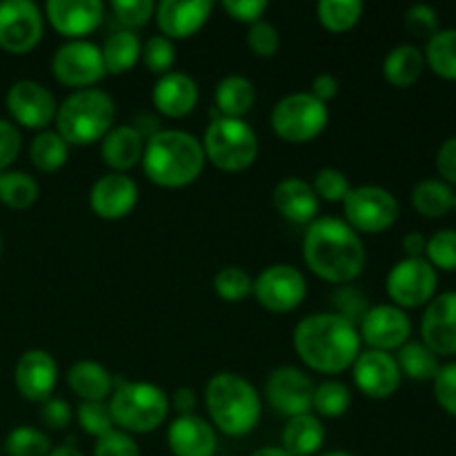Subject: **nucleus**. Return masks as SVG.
<instances>
[{
	"label": "nucleus",
	"instance_id": "nucleus-33",
	"mask_svg": "<svg viewBox=\"0 0 456 456\" xmlns=\"http://www.w3.org/2000/svg\"><path fill=\"white\" fill-rule=\"evenodd\" d=\"M396 365L401 370V377H408L412 381H432L439 372V356L430 350L423 341H408L399 347V354L395 356Z\"/></svg>",
	"mask_w": 456,
	"mask_h": 456
},
{
	"label": "nucleus",
	"instance_id": "nucleus-59",
	"mask_svg": "<svg viewBox=\"0 0 456 456\" xmlns=\"http://www.w3.org/2000/svg\"><path fill=\"white\" fill-rule=\"evenodd\" d=\"M252 456H292V454L285 452L281 445H270V448L256 450V452H252Z\"/></svg>",
	"mask_w": 456,
	"mask_h": 456
},
{
	"label": "nucleus",
	"instance_id": "nucleus-60",
	"mask_svg": "<svg viewBox=\"0 0 456 456\" xmlns=\"http://www.w3.org/2000/svg\"><path fill=\"white\" fill-rule=\"evenodd\" d=\"M319 456H354L352 452H346V450H330V452H323Z\"/></svg>",
	"mask_w": 456,
	"mask_h": 456
},
{
	"label": "nucleus",
	"instance_id": "nucleus-38",
	"mask_svg": "<svg viewBox=\"0 0 456 456\" xmlns=\"http://www.w3.org/2000/svg\"><path fill=\"white\" fill-rule=\"evenodd\" d=\"M352 405V392L346 383L330 379V381L319 383L314 387V401H312V410L316 414L328 419H338L350 410Z\"/></svg>",
	"mask_w": 456,
	"mask_h": 456
},
{
	"label": "nucleus",
	"instance_id": "nucleus-30",
	"mask_svg": "<svg viewBox=\"0 0 456 456\" xmlns=\"http://www.w3.org/2000/svg\"><path fill=\"white\" fill-rule=\"evenodd\" d=\"M214 101H216V110L221 111V116H227V118H243L245 114L252 111L254 102H256V89H254V83L249 78L232 74L225 76L216 85Z\"/></svg>",
	"mask_w": 456,
	"mask_h": 456
},
{
	"label": "nucleus",
	"instance_id": "nucleus-54",
	"mask_svg": "<svg viewBox=\"0 0 456 456\" xmlns=\"http://www.w3.org/2000/svg\"><path fill=\"white\" fill-rule=\"evenodd\" d=\"M436 172L441 181L448 183L450 187L456 185V136H450L448 141L441 142L436 151Z\"/></svg>",
	"mask_w": 456,
	"mask_h": 456
},
{
	"label": "nucleus",
	"instance_id": "nucleus-42",
	"mask_svg": "<svg viewBox=\"0 0 456 456\" xmlns=\"http://www.w3.org/2000/svg\"><path fill=\"white\" fill-rule=\"evenodd\" d=\"M426 258L436 272H456V230H439L428 239Z\"/></svg>",
	"mask_w": 456,
	"mask_h": 456
},
{
	"label": "nucleus",
	"instance_id": "nucleus-15",
	"mask_svg": "<svg viewBox=\"0 0 456 456\" xmlns=\"http://www.w3.org/2000/svg\"><path fill=\"white\" fill-rule=\"evenodd\" d=\"M356 330H359L361 343H368L370 350L392 352L410 341L412 321L401 307L392 305V303H381L365 312Z\"/></svg>",
	"mask_w": 456,
	"mask_h": 456
},
{
	"label": "nucleus",
	"instance_id": "nucleus-3",
	"mask_svg": "<svg viewBox=\"0 0 456 456\" xmlns=\"http://www.w3.org/2000/svg\"><path fill=\"white\" fill-rule=\"evenodd\" d=\"M205 151L196 136L183 129H160L145 141L142 172L154 185L165 190H181L191 185L203 174Z\"/></svg>",
	"mask_w": 456,
	"mask_h": 456
},
{
	"label": "nucleus",
	"instance_id": "nucleus-53",
	"mask_svg": "<svg viewBox=\"0 0 456 456\" xmlns=\"http://www.w3.org/2000/svg\"><path fill=\"white\" fill-rule=\"evenodd\" d=\"M223 9H225L236 22L254 25V22L263 20V16H265L267 3L265 0H223Z\"/></svg>",
	"mask_w": 456,
	"mask_h": 456
},
{
	"label": "nucleus",
	"instance_id": "nucleus-8",
	"mask_svg": "<svg viewBox=\"0 0 456 456\" xmlns=\"http://www.w3.org/2000/svg\"><path fill=\"white\" fill-rule=\"evenodd\" d=\"M330 123V110L325 102L310 92L289 94L281 98L270 116V125L276 136L285 142H310L323 134Z\"/></svg>",
	"mask_w": 456,
	"mask_h": 456
},
{
	"label": "nucleus",
	"instance_id": "nucleus-7",
	"mask_svg": "<svg viewBox=\"0 0 456 456\" xmlns=\"http://www.w3.org/2000/svg\"><path fill=\"white\" fill-rule=\"evenodd\" d=\"M200 145L205 159L223 172H245L258 159V136L243 118L214 114Z\"/></svg>",
	"mask_w": 456,
	"mask_h": 456
},
{
	"label": "nucleus",
	"instance_id": "nucleus-18",
	"mask_svg": "<svg viewBox=\"0 0 456 456\" xmlns=\"http://www.w3.org/2000/svg\"><path fill=\"white\" fill-rule=\"evenodd\" d=\"M13 383L22 399L45 403L58 383V363L47 350H27L16 361Z\"/></svg>",
	"mask_w": 456,
	"mask_h": 456
},
{
	"label": "nucleus",
	"instance_id": "nucleus-10",
	"mask_svg": "<svg viewBox=\"0 0 456 456\" xmlns=\"http://www.w3.org/2000/svg\"><path fill=\"white\" fill-rule=\"evenodd\" d=\"M439 274L426 258H408L395 263L386 279L387 297L401 310H417L436 297Z\"/></svg>",
	"mask_w": 456,
	"mask_h": 456
},
{
	"label": "nucleus",
	"instance_id": "nucleus-57",
	"mask_svg": "<svg viewBox=\"0 0 456 456\" xmlns=\"http://www.w3.org/2000/svg\"><path fill=\"white\" fill-rule=\"evenodd\" d=\"M401 245H403V252L408 254V258L426 256L428 239L421 234V232H410V234H405L403 240H401Z\"/></svg>",
	"mask_w": 456,
	"mask_h": 456
},
{
	"label": "nucleus",
	"instance_id": "nucleus-48",
	"mask_svg": "<svg viewBox=\"0 0 456 456\" xmlns=\"http://www.w3.org/2000/svg\"><path fill=\"white\" fill-rule=\"evenodd\" d=\"M334 303H337V312H334V314L343 316V319L350 321L352 325L361 323L365 312L370 310L365 297L354 288V285H343L341 289H337V294H334Z\"/></svg>",
	"mask_w": 456,
	"mask_h": 456
},
{
	"label": "nucleus",
	"instance_id": "nucleus-43",
	"mask_svg": "<svg viewBox=\"0 0 456 456\" xmlns=\"http://www.w3.org/2000/svg\"><path fill=\"white\" fill-rule=\"evenodd\" d=\"M141 61L151 74H169L174 62H176V45H174V40L165 38V36H151V38L142 45Z\"/></svg>",
	"mask_w": 456,
	"mask_h": 456
},
{
	"label": "nucleus",
	"instance_id": "nucleus-37",
	"mask_svg": "<svg viewBox=\"0 0 456 456\" xmlns=\"http://www.w3.org/2000/svg\"><path fill=\"white\" fill-rule=\"evenodd\" d=\"M321 25L334 34L350 31L363 16V3L361 0H321L319 7Z\"/></svg>",
	"mask_w": 456,
	"mask_h": 456
},
{
	"label": "nucleus",
	"instance_id": "nucleus-23",
	"mask_svg": "<svg viewBox=\"0 0 456 456\" xmlns=\"http://www.w3.org/2000/svg\"><path fill=\"white\" fill-rule=\"evenodd\" d=\"M167 448L174 456H214L218 448L212 423L199 414H178L167 428Z\"/></svg>",
	"mask_w": 456,
	"mask_h": 456
},
{
	"label": "nucleus",
	"instance_id": "nucleus-21",
	"mask_svg": "<svg viewBox=\"0 0 456 456\" xmlns=\"http://www.w3.org/2000/svg\"><path fill=\"white\" fill-rule=\"evenodd\" d=\"M138 203V185L127 174L111 172L98 178L89 191V205L98 218L120 221Z\"/></svg>",
	"mask_w": 456,
	"mask_h": 456
},
{
	"label": "nucleus",
	"instance_id": "nucleus-39",
	"mask_svg": "<svg viewBox=\"0 0 456 456\" xmlns=\"http://www.w3.org/2000/svg\"><path fill=\"white\" fill-rule=\"evenodd\" d=\"M4 452L9 456H47L52 452V441L38 428L20 426L7 435Z\"/></svg>",
	"mask_w": 456,
	"mask_h": 456
},
{
	"label": "nucleus",
	"instance_id": "nucleus-2",
	"mask_svg": "<svg viewBox=\"0 0 456 456\" xmlns=\"http://www.w3.org/2000/svg\"><path fill=\"white\" fill-rule=\"evenodd\" d=\"M294 350L314 372L341 374L361 354L359 330L334 312L310 314L294 328Z\"/></svg>",
	"mask_w": 456,
	"mask_h": 456
},
{
	"label": "nucleus",
	"instance_id": "nucleus-19",
	"mask_svg": "<svg viewBox=\"0 0 456 456\" xmlns=\"http://www.w3.org/2000/svg\"><path fill=\"white\" fill-rule=\"evenodd\" d=\"M45 13L53 29L69 40H83L102 25L105 4L101 0H49Z\"/></svg>",
	"mask_w": 456,
	"mask_h": 456
},
{
	"label": "nucleus",
	"instance_id": "nucleus-27",
	"mask_svg": "<svg viewBox=\"0 0 456 456\" xmlns=\"http://www.w3.org/2000/svg\"><path fill=\"white\" fill-rule=\"evenodd\" d=\"M67 383L80 401H105L114 392V377L110 374V370L98 361L89 359L71 365Z\"/></svg>",
	"mask_w": 456,
	"mask_h": 456
},
{
	"label": "nucleus",
	"instance_id": "nucleus-45",
	"mask_svg": "<svg viewBox=\"0 0 456 456\" xmlns=\"http://www.w3.org/2000/svg\"><path fill=\"white\" fill-rule=\"evenodd\" d=\"M111 12H114L116 20L125 27V29L134 31L138 27L147 25L156 13L154 0H114L111 3Z\"/></svg>",
	"mask_w": 456,
	"mask_h": 456
},
{
	"label": "nucleus",
	"instance_id": "nucleus-26",
	"mask_svg": "<svg viewBox=\"0 0 456 456\" xmlns=\"http://www.w3.org/2000/svg\"><path fill=\"white\" fill-rule=\"evenodd\" d=\"M145 141L132 125H116L101 142V159L114 172L125 174L142 160Z\"/></svg>",
	"mask_w": 456,
	"mask_h": 456
},
{
	"label": "nucleus",
	"instance_id": "nucleus-58",
	"mask_svg": "<svg viewBox=\"0 0 456 456\" xmlns=\"http://www.w3.org/2000/svg\"><path fill=\"white\" fill-rule=\"evenodd\" d=\"M47 456H85L76 445H58V448H52V452Z\"/></svg>",
	"mask_w": 456,
	"mask_h": 456
},
{
	"label": "nucleus",
	"instance_id": "nucleus-5",
	"mask_svg": "<svg viewBox=\"0 0 456 456\" xmlns=\"http://www.w3.org/2000/svg\"><path fill=\"white\" fill-rule=\"evenodd\" d=\"M56 132L67 145H92L114 127L116 102L102 89H76L58 105Z\"/></svg>",
	"mask_w": 456,
	"mask_h": 456
},
{
	"label": "nucleus",
	"instance_id": "nucleus-46",
	"mask_svg": "<svg viewBox=\"0 0 456 456\" xmlns=\"http://www.w3.org/2000/svg\"><path fill=\"white\" fill-rule=\"evenodd\" d=\"M432 392L439 408L456 419V361L441 365L436 377L432 379Z\"/></svg>",
	"mask_w": 456,
	"mask_h": 456
},
{
	"label": "nucleus",
	"instance_id": "nucleus-6",
	"mask_svg": "<svg viewBox=\"0 0 456 456\" xmlns=\"http://www.w3.org/2000/svg\"><path fill=\"white\" fill-rule=\"evenodd\" d=\"M107 405L116 428L127 435H150L163 426L172 403L167 392L154 383L114 379V392Z\"/></svg>",
	"mask_w": 456,
	"mask_h": 456
},
{
	"label": "nucleus",
	"instance_id": "nucleus-14",
	"mask_svg": "<svg viewBox=\"0 0 456 456\" xmlns=\"http://www.w3.org/2000/svg\"><path fill=\"white\" fill-rule=\"evenodd\" d=\"M314 383L303 370L283 365L276 368L265 381V399L270 408L281 417H301L312 412Z\"/></svg>",
	"mask_w": 456,
	"mask_h": 456
},
{
	"label": "nucleus",
	"instance_id": "nucleus-41",
	"mask_svg": "<svg viewBox=\"0 0 456 456\" xmlns=\"http://www.w3.org/2000/svg\"><path fill=\"white\" fill-rule=\"evenodd\" d=\"M76 421H78L80 430L94 439H101L107 432L116 430L110 405L105 401H80V405L76 408Z\"/></svg>",
	"mask_w": 456,
	"mask_h": 456
},
{
	"label": "nucleus",
	"instance_id": "nucleus-28",
	"mask_svg": "<svg viewBox=\"0 0 456 456\" xmlns=\"http://www.w3.org/2000/svg\"><path fill=\"white\" fill-rule=\"evenodd\" d=\"M281 448L292 456H314L325 444V428L316 414L288 419L281 435Z\"/></svg>",
	"mask_w": 456,
	"mask_h": 456
},
{
	"label": "nucleus",
	"instance_id": "nucleus-29",
	"mask_svg": "<svg viewBox=\"0 0 456 456\" xmlns=\"http://www.w3.org/2000/svg\"><path fill=\"white\" fill-rule=\"evenodd\" d=\"M426 71V58L417 45H399L383 61V76L392 87L408 89Z\"/></svg>",
	"mask_w": 456,
	"mask_h": 456
},
{
	"label": "nucleus",
	"instance_id": "nucleus-16",
	"mask_svg": "<svg viewBox=\"0 0 456 456\" xmlns=\"http://www.w3.org/2000/svg\"><path fill=\"white\" fill-rule=\"evenodd\" d=\"M4 105H7L13 123L25 129H36V132L47 129V125L56 118L58 111V102L53 94L45 85L36 83V80H18V83H13L9 87L7 96H4Z\"/></svg>",
	"mask_w": 456,
	"mask_h": 456
},
{
	"label": "nucleus",
	"instance_id": "nucleus-13",
	"mask_svg": "<svg viewBox=\"0 0 456 456\" xmlns=\"http://www.w3.org/2000/svg\"><path fill=\"white\" fill-rule=\"evenodd\" d=\"M45 18L31 0H4L0 3V47L9 53L31 52L40 43Z\"/></svg>",
	"mask_w": 456,
	"mask_h": 456
},
{
	"label": "nucleus",
	"instance_id": "nucleus-34",
	"mask_svg": "<svg viewBox=\"0 0 456 456\" xmlns=\"http://www.w3.org/2000/svg\"><path fill=\"white\" fill-rule=\"evenodd\" d=\"M423 58L432 74L444 80H456V27L439 29L432 38H428Z\"/></svg>",
	"mask_w": 456,
	"mask_h": 456
},
{
	"label": "nucleus",
	"instance_id": "nucleus-4",
	"mask_svg": "<svg viewBox=\"0 0 456 456\" xmlns=\"http://www.w3.org/2000/svg\"><path fill=\"white\" fill-rule=\"evenodd\" d=\"M205 405L214 428L227 436L254 432L263 414L256 387L236 372H218L205 386Z\"/></svg>",
	"mask_w": 456,
	"mask_h": 456
},
{
	"label": "nucleus",
	"instance_id": "nucleus-49",
	"mask_svg": "<svg viewBox=\"0 0 456 456\" xmlns=\"http://www.w3.org/2000/svg\"><path fill=\"white\" fill-rule=\"evenodd\" d=\"M94 456H141V448L132 435L123 430H111L96 439Z\"/></svg>",
	"mask_w": 456,
	"mask_h": 456
},
{
	"label": "nucleus",
	"instance_id": "nucleus-62",
	"mask_svg": "<svg viewBox=\"0 0 456 456\" xmlns=\"http://www.w3.org/2000/svg\"><path fill=\"white\" fill-rule=\"evenodd\" d=\"M454 209H456V200H454Z\"/></svg>",
	"mask_w": 456,
	"mask_h": 456
},
{
	"label": "nucleus",
	"instance_id": "nucleus-52",
	"mask_svg": "<svg viewBox=\"0 0 456 456\" xmlns=\"http://www.w3.org/2000/svg\"><path fill=\"white\" fill-rule=\"evenodd\" d=\"M71 419H74V412H71V405L67 401L52 396L45 403H40V421L49 430H65Z\"/></svg>",
	"mask_w": 456,
	"mask_h": 456
},
{
	"label": "nucleus",
	"instance_id": "nucleus-50",
	"mask_svg": "<svg viewBox=\"0 0 456 456\" xmlns=\"http://www.w3.org/2000/svg\"><path fill=\"white\" fill-rule=\"evenodd\" d=\"M405 27L412 31L414 36L421 38H432L439 31V13L430 4H412L405 12Z\"/></svg>",
	"mask_w": 456,
	"mask_h": 456
},
{
	"label": "nucleus",
	"instance_id": "nucleus-17",
	"mask_svg": "<svg viewBox=\"0 0 456 456\" xmlns=\"http://www.w3.org/2000/svg\"><path fill=\"white\" fill-rule=\"evenodd\" d=\"M354 383L368 399H390L401 387V370L390 352L365 350L352 365Z\"/></svg>",
	"mask_w": 456,
	"mask_h": 456
},
{
	"label": "nucleus",
	"instance_id": "nucleus-1",
	"mask_svg": "<svg viewBox=\"0 0 456 456\" xmlns=\"http://www.w3.org/2000/svg\"><path fill=\"white\" fill-rule=\"evenodd\" d=\"M303 258L319 279L332 285H350L359 279L368 261L361 236L334 216H321L307 225Z\"/></svg>",
	"mask_w": 456,
	"mask_h": 456
},
{
	"label": "nucleus",
	"instance_id": "nucleus-40",
	"mask_svg": "<svg viewBox=\"0 0 456 456\" xmlns=\"http://www.w3.org/2000/svg\"><path fill=\"white\" fill-rule=\"evenodd\" d=\"M214 289H216L218 298L227 303H239L248 298L254 289V279L239 265H227L218 270L214 276Z\"/></svg>",
	"mask_w": 456,
	"mask_h": 456
},
{
	"label": "nucleus",
	"instance_id": "nucleus-61",
	"mask_svg": "<svg viewBox=\"0 0 456 456\" xmlns=\"http://www.w3.org/2000/svg\"><path fill=\"white\" fill-rule=\"evenodd\" d=\"M0 254H3V240H0Z\"/></svg>",
	"mask_w": 456,
	"mask_h": 456
},
{
	"label": "nucleus",
	"instance_id": "nucleus-25",
	"mask_svg": "<svg viewBox=\"0 0 456 456\" xmlns=\"http://www.w3.org/2000/svg\"><path fill=\"white\" fill-rule=\"evenodd\" d=\"M272 200L279 214L288 221L298 223V225H310L316 221L319 214V196L312 190V183L303 181V178L289 176L285 181L276 183L274 191H272Z\"/></svg>",
	"mask_w": 456,
	"mask_h": 456
},
{
	"label": "nucleus",
	"instance_id": "nucleus-55",
	"mask_svg": "<svg viewBox=\"0 0 456 456\" xmlns=\"http://www.w3.org/2000/svg\"><path fill=\"white\" fill-rule=\"evenodd\" d=\"M312 96L319 98L321 102L328 105L332 98H337L338 94V80L334 78L332 74H319L314 80H312Z\"/></svg>",
	"mask_w": 456,
	"mask_h": 456
},
{
	"label": "nucleus",
	"instance_id": "nucleus-31",
	"mask_svg": "<svg viewBox=\"0 0 456 456\" xmlns=\"http://www.w3.org/2000/svg\"><path fill=\"white\" fill-rule=\"evenodd\" d=\"M141 52L142 45L141 38L136 36V31H114L111 36H107L105 45H102L101 49L105 71L114 76L125 74V71H129L138 61H141Z\"/></svg>",
	"mask_w": 456,
	"mask_h": 456
},
{
	"label": "nucleus",
	"instance_id": "nucleus-44",
	"mask_svg": "<svg viewBox=\"0 0 456 456\" xmlns=\"http://www.w3.org/2000/svg\"><path fill=\"white\" fill-rule=\"evenodd\" d=\"M312 190L316 191L319 200H328V203H343L346 196L350 194V181L346 174L337 167H323L314 174L312 181Z\"/></svg>",
	"mask_w": 456,
	"mask_h": 456
},
{
	"label": "nucleus",
	"instance_id": "nucleus-20",
	"mask_svg": "<svg viewBox=\"0 0 456 456\" xmlns=\"http://www.w3.org/2000/svg\"><path fill=\"white\" fill-rule=\"evenodd\" d=\"M421 338L436 356L456 354V292H444L428 303Z\"/></svg>",
	"mask_w": 456,
	"mask_h": 456
},
{
	"label": "nucleus",
	"instance_id": "nucleus-22",
	"mask_svg": "<svg viewBox=\"0 0 456 456\" xmlns=\"http://www.w3.org/2000/svg\"><path fill=\"white\" fill-rule=\"evenodd\" d=\"M214 4L209 0H163L156 4V22L160 36L169 40H185L209 20Z\"/></svg>",
	"mask_w": 456,
	"mask_h": 456
},
{
	"label": "nucleus",
	"instance_id": "nucleus-9",
	"mask_svg": "<svg viewBox=\"0 0 456 456\" xmlns=\"http://www.w3.org/2000/svg\"><path fill=\"white\" fill-rule=\"evenodd\" d=\"M399 200L392 191L379 185L352 187L343 200L346 223L359 234H381L399 221Z\"/></svg>",
	"mask_w": 456,
	"mask_h": 456
},
{
	"label": "nucleus",
	"instance_id": "nucleus-47",
	"mask_svg": "<svg viewBox=\"0 0 456 456\" xmlns=\"http://www.w3.org/2000/svg\"><path fill=\"white\" fill-rule=\"evenodd\" d=\"M248 45L258 58H272L281 47V34L272 22L258 20L249 25Z\"/></svg>",
	"mask_w": 456,
	"mask_h": 456
},
{
	"label": "nucleus",
	"instance_id": "nucleus-32",
	"mask_svg": "<svg viewBox=\"0 0 456 456\" xmlns=\"http://www.w3.org/2000/svg\"><path fill=\"white\" fill-rule=\"evenodd\" d=\"M456 194L441 178H426L412 190V205L421 216L444 218L454 209Z\"/></svg>",
	"mask_w": 456,
	"mask_h": 456
},
{
	"label": "nucleus",
	"instance_id": "nucleus-56",
	"mask_svg": "<svg viewBox=\"0 0 456 456\" xmlns=\"http://www.w3.org/2000/svg\"><path fill=\"white\" fill-rule=\"evenodd\" d=\"M169 403L176 408L178 414H194L199 399H196V392L191 390V387L183 386V387H178L176 392H174V399L169 401Z\"/></svg>",
	"mask_w": 456,
	"mask_h": 456
},
{
	"label": "nucleus",
	"instance_id": "nucleus-11",
	"mask_svg": "<svg viewBox=\"0 0 456 456\" xmlns=\"http://www.w3.org/2000/svg\"><path fill=\"white\" fill-rule=\"evenodd\" d=\"M254 298L261 307L274 314H285L292 312L305 301L307 297V281L298 267L279 263L263 270L254 279Z\"/></svg>",
	"mask_w": 456,
	"mask_h": 456
},
{
	"label": "nucleus",
	"instance_id": "nucleus-36",
	"mask_svg": "<svg viewBox=\"0 0 456 456\" xmlns=\"http://www.w3.org/2000/svg\"><path fill=\"white\" fill-rule=\"evenodd\" d=\"M40 187L27 172H0V203L12 209H29L38 200Z\"/></svg>",
	"mask_w": 456,
	"mask_h": 456
},
{
	"label": "nucleus",
	"instance_id": "nucleus-51",
	"mask_svg": "<svg viewBox=\"0 0 456 456\" xmlns=\"http://www.w3.org/2000/svg\"><path fill=\"white\" fill-rule=\"evenodd\" d=\"M20 129L12 120L0 118V172H7L20 154Z\"/></svg>",
	"mask_w": 456,
	"mask_h": 456
},
{
	"label": "nucleus",
	"instance_id": "nucleus-12",
	"mask_svg": "<svg viewBox=\"0 0 456 456\" xmlns=\"http://www.w3.org/2000/svg\"><path fill=\"white\" fill-rule=\"evenodd\" d=\"M52 71L58 83L76 89H89L107 76L101 47L89 40H67L52 58Z\"/></svg>",
	"mask_w": 456,
	"mask_h": 456
},
{
	"label": "nucleus",
	"instance_id": "nucleus-35",
	"mask_svg": "<svg viewBox=\"0 0 456 456\" xmlns=\"http://www.w3.org/2000/svg\"><path fill=\"white\" fill-rule=\"evenodd\" d=\"M67 156H69V145L62 141V136L58 132L43 129V132L36 134V138L31 141L29 159L38 172H58V169L67 163Z\"/></svg>",
	"mask_w": 456,
	"mask_h": 456
},
{
	"label": "nucleus",
	"instance_id": "nucleus-24",
	"mask_svg": "<svg viewBox=\"0 0 456 456\" xmlns=\"http://www.w3.org/2000/svg\"><path fill=\"white\" fill-rule=\"evenodd\" d=\"M151 102L167 118H185L199 102V85L183 71H169L151 87Z\"/></svg>",
	"mask_w": 456,
	"mask_h": 456
}]
</instances>
